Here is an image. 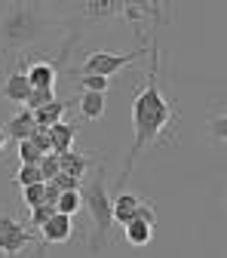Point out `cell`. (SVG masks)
Returning <instances> with one entry per match:
<instances>
[{"label": "cell", "mask_w": 227, "mask_h": 258, "mask_svg": "<svg viewBox=\"0 0 227 258\" xmlns=\"http://www.w3.org/2000/svg\"><path fill=\"white\" fill-rule=\"evenodd\" d=\"M160 49H157V40L150 43V71H147V80L141 86V92L135 95L132 102V129H135V142L129 148V160H126V169H123V178L132 175L138 157L147 145H154L163 133L178 123V111L175 105L160 92Z\"/></svg>", "instance_id": "cell-1"}, {"label": "cell", "mask_w": 227, "mask_h": 258, "mask_svg": "<svg viewBox=\"0 0 227 258\" xmlns=\"http://www.w3.org/2000/svg\"><path fill=\"white\" fill-rule=\"evenodd\" d=\"M80 197H83V206L92 218V240H89V249L92 252H102L105 243H108V231L114 224V197L108 190V175H105V163L95 166L92 175L83 178V187H80Z\"/></svg>", "instance_id": "cell-2"}, {"label": "cell", "mask_w": 227, "mask_h": 258, "mask_svg": "<svg viewBox=\"0 0 227 258\" xmlns=\"http://www.w3.org/2000/svg\"><path fill=\"white\" fill-rule=\"evenodd\" d=\"M43 31V19L37 13V7L28 4H13L0 13V40L10 49H22L28 43H34Z\"/></svg>", "instance_id": "cell-3"}, {"label": "cell", "mask_w": 227, "mask_h": 258, "mask_svg": "<svg viewBox=\"0 0 227 258\" xmlns=\"http://www.w3.org/2000/svg\"><path fill=\"white\" fill-rule=\"evenodd\" d=\"M144 49H135V52H111V49H99V52H89L86 61H83V77L95 74V77H114L120 68L132 64L135 58H141Z\"/></svg>", "instance_id": "cell-4"}, {"label": "cell", "mask_w": 227, "mask_h": 258, "mask_svg": "<svg viewBox=\"0 0 227 258\" xmlns=\"http://www.w3.org/2000/svg\"><path fill=\"white\" fill-rule=\"evenodd\" d=\"M31 243H34V237H31L28 224H22L13 215H0V252L4 255H19Z\"/></svg>", "instance_id": "cell-5"}, {"label": "cell", "mask_w": 227, "mask_h": 258, "mask_svg": "<svg viewBox=\"0 0 227 258\" xmlns=\"http://www.w3.org/2000/svg\"><path fill=\"white\" fill-rule=\"evenodd\" d=\"M0 92H4L7 102H16V105H28V95H31V83H28V74L22 68H13L10 77L4 80V86H0Z\"/></svg>", "instance_id": "cell-6"}, {"label": "cell", "mask_w": 227, "mask_h": 258, "mask_svg": "<svg viewBox=\"0 0 227 258\" xmlns=\"http://www.w3.org/2000/svg\"><path fill=\"white\" fill-rule=\"evenodd\" d=\"M141 197L138 194H129V190H120L117 197H114V221L120 224V228H126L129 221H135L138 209H141Z\"/></svg>", "instance_id": "cell-7"}, {"label": "cell", "mask_w": 227, "mask_h": 258, "mask_svg": "<svg viewBox=\"0 0 227 258\" xmlns=\"http://www.w3.org/2000/svg\"><path fill=\"white\" fill-rule=\"evenodd\" d=\"M37 129V120H34V111H28V108H22L16 117H10V123L4 126V133H7V139H13L16 145L19 142H28L31 139V133Z\"/></svg>", "instance_id": "cell-8"}, {"label": "cell", "mask_w": 227, "mask_h": 258, "mask_svg": "<svg viewBox=\"0 0 227 258\" xmlns=\"http://www.w3.org/2000/svg\"><path fill=\"white\" fill-rule=\"evenodd\" d=\"M25 74H28L31 89H55V64L52 61H31Z\"/></svg>", "instance_id": "cell-9"}, {"label": "cell", "mask_w": 227, "mask_h": 258, "mask_svg": "<svg viewBox=\"0 0 227 258\" xmlns=\"http://www.w3.org/2000/svg\"><path fill=\"white\" fill-rule=\"evenodd\" d=\"M71 231H74V224L68 215H55L49 218V224H43L40 228V240L43 243H68L71 240Z\"/></svg>", "instance_id": "cell-10"}, {"label": "cell", "mask_w": 227, "mask_h": 258, "mask_svg": "<svg viewBox=\"0 0 227 258\" xmlns=\"http://www.w3.org/2000/svg\"><path fill=\"white\" fill-rule=\"evenodd\" d=\"M123 240L132 246V249H144L150 240H154V224L135 218V221H129L126 228H123Z\"/></svg>", "instance_id": "cell-11"}, {"label": "cell", "mask_w": 227, "mask_h": 258, "mask_svg": "<svg viewBox=\"0 0 227 258\" xmlns=\"http://www.w3.org/2000/svg\"><path fill=\"white\" fill-rule=\"evenodd\" d=\"M58 163H61V175H71V178H86V169L92 166V160L80 151H68V154H61L58 157Z\"/></svg>", "instance_id": "cell-12"}, {"label": "cell", "mask_w": 227, "mask_h": 258, "mask_svg": "<svg viewBox=\"0 0 227 258\" xmlns=\"http://www.w3.org/2000/svg\"><path fill=\"white\" fill-rule=\"evenodd\" d=\"M74 139H77V126H71V123H58V126H52L49 129V142H52V154H68L71 148H74Z\"/></svg>", "instance_id": "cell-13"}, {"label": "cell", "mask_w": 227, "mask_h": 258, "mask_svg": "<svg viewBox=\"0 0 227 258\" xmlns=\"http://www.w3.org/2000/svg\"><path fill=\"white\" fill-rule=\"evenodd\" d=\"M64 111H68V102H58V99H55L52 105H46V108L34 111V120H37V126H40V129H52V126H58V123H61Z\"/></svg>", "instance_id": "cell-14"}, {"label": "cell", "mask_w": 227, "mask_h": 258, "mask_svg": "<svg viewBox=\"0 0 227 258\" xmlns=\"http://www.w3.org/2000/svg\"><path fill=\"white\" fill-rule=\"evenodd\" d=\"M80 114L86 120H99L105 114V95L102 92H83L80 95Z\"/></svg>", "instance_id": "cell-15"}, {"label": "cell", "mask_w": 227, "mask_h": 258, "mask_svg": "<svg viewBox=\"0 0 227 258\" xmlns=\"http://www.w3.org/2000/svg\"><path fill=\"white\" fill-rule=\"evenodd\" d=\"M13 178H16V184H19V187H31V184H46V178H43L40 166H19Z\"/></svg>", "instance_id": "cell-16"}, {"label": "cell", "mask_w": 227, "mask_h": 258, "mask_svg": "<svg viewBox=\"0 0 227 258\" xmlns=\"http://www.w3.org/2000/svg\"><path fill=\"white\" fill-rule=\"evenodd\" d=\"M80 206H83V197H80V190H74V194H61V200L55 203L58 215H68V218H74V215L80 212Z\"/></svg>", "instance_id": "cell-17"}, {"label": "cell", "mask_w": 227, "mask_h": 258, "mask_svg": "<svg viewBox=\"0 0 227 258\" xmlns=\"http://www.w3.org/2000/svg\"><path fill=\"white\" fill-rule=\"evenodd\" d=\"M22 203L28 209H37L46 203V184H31V187H22Z\"/></svg>", "instance_id": "cell-18"}, {"label": "cell", "mask_w": 227, "mask_h": 258, "mask_svg": "<svg viewBox=\"0 0 227 258\" xmlns=\"http://www.w3.org/2000/svg\"><path fill=\"white\" fill-rule=\"evenodd\" d=\"M123 13L120 4H114V0H102V4H86V16L89 19H108V16H117Z\"/></svg>", "instance_id": "cell-19"}, {"label": "cell", "mask_w": 227, "mask_h": 258, "mask_svg": "<svg viewBox=\"0 0 227 258\" xmlns=\"http://www.w3.org/2000/svg\"><path fill=\"white\" fill-rule=\"evenodd\" d=\"M55 102V89H31V95H28V111H40V108H46V105H52Z\"/></svg>", "instance_id": "cell-20"}, {"label": "cell", "mask_w": 227, "mask_h": 258, "mask_svg": "<svg viewBox=\"0 0 227 258\" xmlns=\"http://www.w3.org/2000/svg\"><path fill=\"white\" fill-rule=\"evenodd\" d=\"M43 157H46V154H40L31 142H19V163H22V166H40Z\"/></svg>", "instance_id": "cell-21"}, {"label": "cell", "mask_w": 227, "mask_h": 258, "mask_svg": "<svg viewBox=\"0 0 227 258\" xmlns=\"http://www.w3.org/2000/svg\"><path fill=\"white\" fill-rule=\"evenodd\" d=\"M58 215V209L52 206V203H43V206H37V209H31V228H43V224H49V218H55Z\"/></svg>", "instance_id": "cell-22"}, {"label": "cell", "mask_w": 227, "mask_h": 258, "mask_svg": "<svg viewBox=\"0 0 227 258\" xmlns=\"http://www.w3.org/2000/svg\"><path fill=\"white\" fill-rule=\"evenodd\" d=\"M40 172H43V178H46V181H55V178L61 175V163H58V154H46V157L40 160Z\"/></svg>", "instance_id": "cell-23"}, {"label": "cell", "mask_w": 227, "mask_h": 258, "mask_svg": "<svg viewBox=\"0 0 227 258\" xmlns=\"http://www.w3.org/2000/svg\"><path fill=\"white\" fill-rule=\"evenodd\" d=\"M31 145H34L40 154H52V142H49V129H34V133H31V139H28Z\"/></svg>", "instance_id": "cell-24"}, {"label": "cell", "mask_w": 227, "mask_h": 258, "mask_svg": "<svg viewBox=\"0 0 227 258\" xmlns=\"http://www.w3.org/2000/svg\"><path fill=\"white\" fill-rule=\"evenodd\" d=\"M80 83H83V89H86V92H102V95H105V89L111 86V80H108V77H95V74L80 77Z\"/></svg>", "instance_id": "cell-25"}, {"label": "cell", "mask_w": 227, "mask_h": 258, "mask_svg": "<svg viewBox=\"0 0 227 258\" xmlns=\"http://www.w3.org/2000/svg\"><path fill=\"white\" fill-rule=\"evenodd\" d=\"M209 133H212L215 139H224V142H227V114L209 120Z\"/></svg>", "instance_id": "cell-26"}, {"label": "cell", "mask_w": 227, "mask_h": 258, "mask_svg": "<svg viewBox=\"0 0 227 258\" xmlns=\"http://www.w3.org/2000/svg\"><path fill=\"white\" fill-rule=\"evenodd\" d=\"M4 145H7V133H4V126H0V154H4Z\"/></svg>", "instance_id": "cell-27"}]
</instances>
